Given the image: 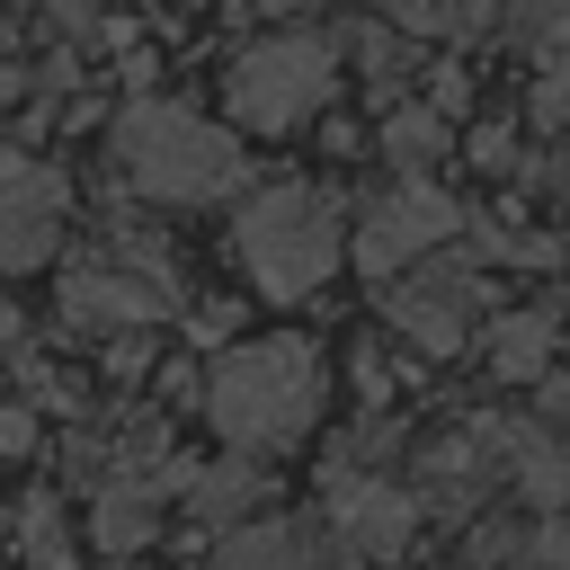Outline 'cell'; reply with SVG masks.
<instances>
[{
  "label": "cell",
  "instance_id": "6da1fadb",
  "mask_svg": "<svg viewBox=\"0 0 570 570\" xmlns=\"http://www.w3.org/2000/svg\"><path fill=\"white\" fill-rule=\"evenodd\" d=\"M321 392H330V374H321L312 338H240L205 374V428L232 454L267 463V454H285L321 428Z\"/></svg>",
  "mask_w": 570,
  "mask_h": 570
},
{
  "label": "cell",
  "instance_id": "7a4b0ae2",
  "mask_svg": "<svg viewBox=\"0 0 570 570\" xmlns=\"http://www.w3.org/2000/svg\"><path fill=\"white\" fill-rule=\"evenodd\" d=\"M347 205L312 178H276V187H249L240 214H232V258L240 276L267 294V303H312L338 258H347Z\"/></svg>",
  "mask_w": 570,
  "mask_h": 570
},
{
  "label": "cell",
  "instance_id": "3957f363",
  "mask_svg": "<svg viewBox=\"0 0 570 570\" xmlns=\"http://www.w3.org/2000/svg\"><path fill=\"white\" fill-rule=\"evenodd\" d=\"M116 169L151 205H214V196H240L249 151L214 116H196L178 98H134L116 116Z\"/></svg>",
  "mask_w": 570,
  "mask_h": 570
},
{
  "label": "cell",
  "instance_id": "277c9868",
  "mask_svg": "<svg viewBox=\"0 0 570 570\" xmlns=\"http://www.w3.org/2000/svg\"><path fill=\"white\" fill-rule=\"evenodd\" d=\"M330 98H338V45L312 36V27H276V36L240 45L232 71H223V107H232V125H249V134H294V125H312Z\"/></svg>",
  "mask_w": 570,
  "mask_h": 570
},
{
  "label": "cell",
  "instance_id": "5b68a950",
  "mask_svg": "<svg viewBox=\"0 0 570 570\" xmlns=\"http://www.w3.org/2000/svg\"><path fill=\"white\" fill-rule=\"evenodd\" d=\"M178 312V285H169V258L134 232H116L107 258H80L62 276V321L71 330H151Z\"/></svg>",
  "mask_w": 570,
  "mask_h": 570
},
{
  "label": "cell",
  "instance_id": "8992f818",
  "mask_svg": "<svg viewBox=\"0 0 570 570\" xmlns=\"http://www.w3.org/2000/svg\"><path fill=\"white\" fill-rule=\"evenodd\" d=\"M463 232V205L428 178V169H401V187H383L365 214H356V267L365 276H401L410 258H428V249H445Z\"/></svg>",
  "mask_w": 570,
  "mask_h": 570
},
{
  "label": "cell",
  "instance_id": "52a82bcc",
  "mask_svg": "<svg viewBox=\"0 0 570 570\" xmlns=\"http://www.w3.org/2000/svg\"><path fill=\"white\" fill-rule=\"evenodd\" d=\"M472 312H481V267L472 258H410L392 285H383V321L419 347V356H454L472 338Z\"/></svg>",
  "mask_w": 570,
  "mask_h": 570
},
{
  "label": "cell",
  "instance_id": "ba28073f",
  "mask_svg": "<svg viewBox=\"0 0 570 570\" xmlns=\"http://www.w3.org/2000/svg\"><path fill=\"white\" fill-rule=\"evenodd\" d=\"M419 508L428 499H410L401 481H383V463H338L330 490H321V525L356 561H401L410 534H419Z\"/></svg>",
  "mask_w": 570,
  "mask_h": 570
},
{
  "label": "cell",
  "instance_id": "9c48e42d",
  "mask_svg": "<svg viewBox=\"0 0 570 570\" xmlns=\"http://www.w3.org/2000/svg\"><path fill=\"white\" fill-rule=\"evenodd\" d=\"M62 223H71V178L45 169V160L0 151V276L45 267L62 249Z\"/></svg>",
  "mask_w": 570,
  "mask_h": 570
},
{
  "label": "cell",
  "instance_id": "30bf717a",
  "mask_svg": "<svg viewBox=\"0 0 570 570\" xmlns=\"http://www.w3.org/2000/svg\"><path fill=\"white\" fill-rule=\"evenodd\" d=\"M490 428V454H499V481L525 499V508H570V436L552 419H481Z\"/></svg>",
  "mask_w": 570,
  "mask_h": 570
},
{
  "label": "cell",
  "instance_id": "8fae6325",
  "mask_svg": "<svg viewBox=\"0 0 570 570\" xmlns=\"http://www.w3.org/2000/svg\"><path fill=\"white\" fill-rule=\"evenodd\" d=\"M214 570H338V543L285 517H240L214 543Z\"/></svg>",
  "mask_w": 570,
  "mask_h": 570
},
{
  "label": "cell",
  "instance_id": "7c38bea8",
  "mask_svg": "<svg viewBox=\"0 0 570 570\" xmlns=\"http://www.w3.org/2000/svg\"><path fill=\"white\" fill-rule=\"evenodd\" d=\"M552 356H561V312H552V303L499 312V321L481 330V365H490L499 383H543V374H552Z\"/></svg>",
  "mask_w": 570,
  "mask_h": 570
},
{
  "label": "cell",
  "instance_id": "4fadbf2b",
  "mask_svg": "<svg viewBox=\"0 0 570 570\" xmlns=\"http://www.w3.org/2000/svg\"><path fill=\"white\" fill-rule=\"evenodd\" d=\"M445 142H454V116L428 107V98H401V107L383 116V151H392V169H436Z\"/></svg>",
  "mask_w": 570,
  "mask_h": 570
},
{
  "label": "cell",
  "instance_id": "5bb4252c",
  "mask_svg": "<svg viewBox=\"0 0 570 570\" xmlns=\"http://www.w3.org/2000/svg\"><path fill=\"white\" fill-rule=\"evenodd\" d=\"M187 490H196L187 508H196L205 525H240V517H249V508L267 499V472H258V454H232V463H214V472H196Z\"/></svg>",
  "mask_w": 570,
  "mask_h": 570
},
{
  "label": "cell",
  "instance_id": "9a60e30c",
  "mask_svg": "<svg viewBox=\"0 0 570 570\" xmlns=\"http://www.w3.org/2000/svg\"><path fill=\"white\" fill-rule=\"evenodd\" d=\"M392 18L410 36H428V45H472L499 18V0H392Z\"/></svg>",
  "mask_w": 570,
  "mask_h": 570
},
{
  "label": "cell",
  "instance_id": "2e32d148",
  "mask_svg": "<svg viewBox=\"0 0 570 570\" xmlns=\"http://www.w3.org/2000/svg\"><path fill=\"white\" fill-rule=\"evenodd\" d=\"M508 36L525 53H570V0H508Z\"/></svg>",
  "mask_w": 570,
  "mask_h": 570
},
{
  "label": "cell",
  "instance_id": "e0dca14e",
  "mask_svg": "<svg viewBox=\"0 0 570 570\" xmlns=\"http://www.w3.org/2000/svg\"><path fill=\"white\" fill-rule=\"evenodd\" d=\"M401 71H410V53H401V36H383V27H365V36H356V80H365L374 98H401Z\"/></svg>",
  "mask_w": 570,
  "mask_h": 570
},
{
  "label": "cell",
  "instance_id": "ac0fdd59",
  "mask_svg": "<svg viewBox=\"0 0 570 570\" xmlns=\"http://www.w3.org/2000/svg\"><path fill=\"white\" fill-rule=\"evenodd\" d=\"M534 125L543 134H570V53H534Z\"/></svg>",
  "mask_w": 570,
  "mask_h": 570
},
{
  "label": "cell",
  "instance_id": "d6986e66",
  "mask_svg": "<svg viewBox=\"0 0 570 570\" xmlns=\"http://www.w3.org/2000/svg\"><path fill=\"white\" fill-rule=\"evenodd\" d=\"M525 561H534V570H570V508H534Z\"/></svg>",
  "mask_w": 570,
  "mask_h": 570
},
{
  "label": "cell",
  "instance_id": "ffe728a7",
  "mask_svg": "<svg viewBox=\"0 0 570 570\" xmlns=\"http://www.w3.org/2000/svg\"><path fill=\"white\" fill-rule=\"evenodd\" d=\"M27 454H36V410L0 401V463H27Z\"/></svg>",
  "mask_w": 570,
  "mask_h": 570
},
{
  "label": "cell",
  "instance_id": "44dd1931",
  "mask_svg": "<svg viewBox=\"0 0 570 570\" xmlns=\"http://www.w3.org/2000/svg\"><path fill=\"white\" fill-rule=\"evenodd\" d=\"M392 454V419H356V436L338 445V463H383Z\"/></svg>",
  "mask_w": 570,
  "mask_h": 570
},
{
  "label": "cell",
  "instance_id": "7402d4cb",
  "mask_svg": "<svg viewBox=\"0 0 570 570\" xmlns=\"http://www.w3.org/2000/svg\"><path fill=\"white\" fill-rule=\"evenodd\" d=\"M428 107H445V116H463V107H472V71H463V62H445V71L428 80Z\"/></svg>",
  "mask_w": 570,
  "mask_h": 570
},
{
  "label": "cell",
  "instance_id": "603a6c76",
  "mask_svg": "<svg viewBox=\"0 0 570 570\" xmlns=\"http://www.w3.org/2000/svg\"><path fill=\"white\" fill-rule=\"evenodd\" d=\"M472 160H481V169H517V142H508L499 125H481V134H472Z\"/></svg>",
  "mask_w": 570,
  "mask_h": 570
},
{
  "label": "cell",
  "instance_id": "cb8c5ba5",
  "mask_svg": "<svg viewBox=\"0 0 570 570\" xmlns=\"http://www.w3.org/2000/svg\"><path fill=\"white\" fill-rule=\"evenodd\" d=\"M18 98H27V62H18V53H0V107H18Z\"/></svg>",
  "mask_w": 570,
  "mask_h": 570
},
{
  "label": "cell",
  "instance_id": "d4e9b609",
  "mask_svg": "<svg viewBox=\"0 0 570 570\" xmlns=\"http://www.w3.org/2000/svg\"><path fill=\"white\" fill-rule=\"evenodd\" d=\"M0 347H18V303L0 294Z\"/></svg>",
  "mask_w": 570,
  "mask_h": 570
},
{
  "label": "cell",
  "instance_id": "484cf974",
  "mask_svg": "<svg viewBox=\"0 0 570 570\" xmlns=\"http://www.w3.org/2000/svg\"><path fill=\"white\" fill-rule=\"evenodd\" d=\"M45 9H53V18H89L98 0H45Z\"/></svg>",
  "mask_w": 570,
  "mask_h": 570
},
{
  "label": "cell",
  "instance_id": "4316f807",
  "mask_svg": "<svg viewBox=\"0 0 570 570\" xmlns=\"http://www.w3.org/2000/svg\"><path fill=\"white\" fill-rule=\"evenodd\" d=\"M258 9H276V18H294V9H312V0H258Z\"/></svg>",
  "mask_w": 570,
  "mask_h": 570
}]
</instances>
